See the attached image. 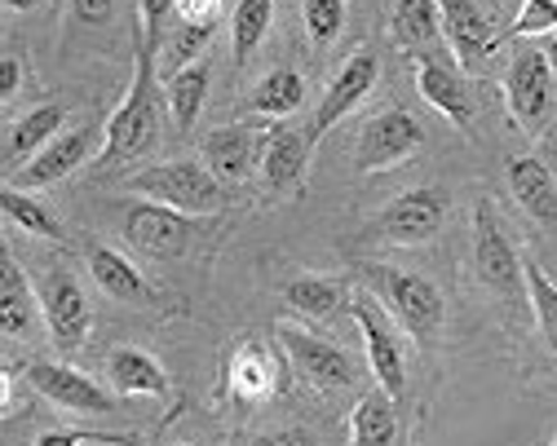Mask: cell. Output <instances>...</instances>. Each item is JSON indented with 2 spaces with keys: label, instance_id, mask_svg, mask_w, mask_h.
<instances>
[{
  "label": "cell",
  "instance_id": "cell-1",
  "mask_svg": "<svg viewBox=\"0 0 557 446\" xmlns=\"http://www.w3.org/2000/svg\"><path fill=\"white\" fill-rule=\"evenodd\" d=\"M156 58L143 40H133V85L124 94V102L107 115V141L98 169H120L137 156H147L160 141V124H164V94H160V76H156Z\"/></svg>",
  "mask_w": 557,
  "mask_h": 446
},
{
  "label": "cell",
  "instance_id": "cell-2",
  "mask_svg": "<svg viewBox=\"0 0 557 446\" xmlns=\"http://www.w3.org/2000/svg\"><path fill=\"white\" fill-rule=\"evenodd\" d=\"M359 274L372 283L385 314H394V323L403 332H411L416 345H434L438 340V332L447 323V296L430 274L398 270V265H385V261H363Z\"/></svg>",
  "mask_w": 557,
  "mask_h": 446
},
{
  "label": "cell",
  "instance_id": "cell-3",
  "mask_svg": "<svg viewBox=\"0 0 557 446\" xmlns=\"http://www.w3.org/2000/svg\"><path fill=\"white\" fill-rule=\"evenodd\" d=\"M124 190H133L137 199H156L173 212H186V216H218L226 212L231 203V190L213 177L203 160H164V164H151L143 173H133L124 182Z\"/></svg>",
  "mask_w": 557,
  "mask_h": 446
},
{
  "label": "cell",
  "instance_id": "cell-4",
  "mask_svg": "<svg viewBox=\"0 0 557 446\" xmlns=\"http://www.w3.org/2000/svg\"><path fill=\"white\" fill-rule=\"evenodd\" d=\"M447 216H451V190H443V186H411V190L394 195L368 221V235L381 239V244H398V248H421V244L443 235Z\"/></svg>",
  "mask_w": 557,
  "mask_h": 446
},
{
  "label": "cell",
  "instance_id": "cell-5",
  "mask_svg": "<svg viewBox=\"0 0 557 446\" xmlns=\"http://www.w3.org/2000/svg\"><path fill=\"white\" fill-rule=\"evenodd\" d=\"M505 107L513 115V124L531 137L548 133V124L557 120V71L548 49H518L509 71H505Z\"/></svg>",
  "mask_w": 557,
  "mask_h": 446
},
{
  "label": "cell",
  "instance_id": "cell-6",
  "mask_svg": "<svg viewBox=\"0 0 557 446\" xmlns=\"http://www.w3.org/2000/svg\"><path fill=\"white\" fill-rule=\"evenodd\" d=\"M473 274L500 301L527 296V257L518 252V244L509 239V231L500 226L496 208L486 199L473 203Z\"/></svg>",
  "mask_w": 557,
  "mask_h": 446
},
{
  "label": "cell",
  "instance_id": "cell-7",
  "mask_svg": "<svg viewBox=\"0 0 557 446\" xmlns=\"http://www.w3.org/2000/svg\"><path fill=\"white\" fill-rule=\"evenodd\" d=\"M274 340L284 345L293 371L314 385L319 394H350L359 381H363V367L355 362V354H345L341 345L323 340L319 332L310 327H297V323H274Z\"/></svg>",
  "mask_w": 557,
  "mask_h": 446
},
{
  "label": "cell",
  "instance_id": "cell-8",
  "mask_svg": "<svg viewBox=\"0 0 557 446\" xmlns=\"http://www.w3.org/2000/svg\"><path fill=\"white\" fill-rule=\"evenodd\" d=\"M350 319H355V327H359V336H363L372 381H376L394 402H403V398H407V345H403V336L394 332V323L385 319V306L376 301L372 292H355Z\"/></svg>",
  "mask_w": 557,
  "mask_h": 446
},
{
  "label": "cell",
  "instance_id": "cell-9",
  "mask_svg": "<svg viewBox=\"0 0 557 446\" xmlns=\"http://www.w3.org/2000/svg\"><path fill=\"white\" fill-rule=\"evenodd\" d=\"M36 296H40V314H45L49 340L62 354L81 349L94 332V306H89L81 278L72 270H40L36 274Z\"/></svg>",
  "mask_w": 557,
  "mask_h": 446
},
{
  "label": "cell",
  "instance_id": "cell-10",
  "mask_svg": "<svg viewBox=\"0 0 557 446\" xmlns=\"http://www.w3.org/2000/svg\"><path fill=\"white\" fill-rule=\"evenodd\" d=\"M23 376L58 411H72V416H111L120 407V394L115 389L98 385L94 376H85L81 367H66V362H53V358H27Z\"/></svg>",
  "mask_w": 557,
  "mask_h": 446
},
{
  "label": "cell",
  "instance_id": "cell-11",
  "mask_svg": "<svg viewBox=\"0 0 557 446\" xmlns=\"http://www.w3.org/2000/svg\"><path fill=\"white\" fill-rule=\"evenodd\" d=\"M421 146H425V124L416 120L411 111H403V107H385V111L368 115V124L359 133L355 169L363 177L398 169V164H407L416 151H421Z\"/></svg>",
  "mask_w": 557,
  "mask_h": 446
},
{
  "label": "cell",
  "instance_id": "cell-12",
  "mask_svg": "<svg viewBox=\"0 0 557 446\" xmlns=\"http://www.w3.org/2000/svg\"><path fill=\"white\" fill-rule=\"evenodd\" d=\"M190 216L173 212L156 199H133L120 212V239L151 261H177L190 248Z\"/></svg>",
  "mask_w": 557,
  "mask_h": 446
},
{
  "label": "cell",
  "instance_id": "cell-13",
  "mask_svg": "<svg viewBox=\"0 0 557 446\" xmlns=\"http://www.w3.org/2000/svg\"><path fill=\"white\" fill-rule=\"evenodd\" d=\"M102 141H107V124L85 120V124H76V128H66L62 137H53L32 164H23L14 177H5V186H14V190H45V186H58V182L72 177L76 169H85L94 156H102Z\"/></svg>",
  "mask_w": 557,
  "mask_h": 446
},
{
  "label": "cell",
  "instance_id": "cell-14",
  "mask_svg": "<svg viewBox=\"0 0 557 446\" xmlns=\"http://www.w3.org/2000/svg\"><path fill=\"white\" fill-rule=\"evenodd\" d=\"M288 354L284 345H270L261 336H244L235 340L231 358H226V389L239 398V402H261V398H274L288 389Z\"/></svg>",
  "mask_w": 557,
  "mask_h": 446
},
{
  "label": "cell",
  "instance_id": "cell-15",
  "mask_svg": "<svg viewBox=\"0 0 557 446\" xmlns=\"http://www.w3.org/2000/svg\"><path fill=\"white\" fill-rule=\"evenodd\" d=\"M376 85H381V58H376L372 49H355L350 58L341 62V71L332 76V85L323 89V98H319V107H314V120H310V128H306L310 141H323Z\"/></svg>",
  "mask_w": 557,
  "mask_h": 446
},
{
  "label": "cell",
  "instance_id": "cell-16",
  "mask_svg": "<svg viewBox=\"0 0 557 446\" xmlns=\"http://www.w3.org/2000/svg\"><path fill=\"white\" fill-rule=\"evenodd\" d=\"M411 76L421 98L443 111L465 137H473V120H478V102H473V85L465 80V71L456 62H447L443 53H416L411 58Z\"/></svg>",
  "mask_w": 557,
  "mask_h": 446
},
{
  "label": "cell",
  "instance_id": "cell-17",
  "mask_svg": "<svg viewBox=\"0 0 557 446\" xmlns=\"http://www.w3.org/2000/svg\"><path fill=\"white\" fill-rule=\"evenodd\" d=\"M310 151H314L310 133L288 128V124H270L261 133V169H257L261 186L278 199H297L310 177Z\"/></svg>",
  "mask_w": 557,
  "mask_h": 446
},
{
  "label": "cell",
  "instance_id": "cell-18",
  "mask_svg": "<svg viewBox=\"0 0 557 446\" xmlns=\"http://www.w3.org/2000/svg\"><path fill=\"white\" fill-rule=\"evenodd\" d=\"M438 14H443V40L451 45L460 71H482V62L505 45V32L478 0H438Z\"/></svg>",
  "mask_w": 557,
  "mask_h": 446
},
{
  "label": "cell",
  "instance_id": "cell-19",
  "mask_svg": "<svg viewBox=\"0 0 557 446\" xmlns=\"http://www.w3.org/2000/svg\"><path fill=\"white\" fill-rule=\"evenodd\" d=\"M505 177H509V195L522 208V216L544 239L557 244V173L540 156H513Z\"/></svg>",
  "mask_w": 557,
  "mask_h": 446
},
{
  "label": "cell",
  "instance_id": "cell-20",
  "mask_svg": "<svg viewBox=\"0 0 557 446\" xmlns=\"http://www.w3.org/2000/svg\"><path fill=\"white\" fill-rule=\"evenodd\" d=\"M261 133L257 124H222L203 137V164L213 169V177L235 190V186H248L252 173L261 169Z\"/></svg>",
  "mask_w": 557,
  "mask_h": 446
},
{
  "label": "cell",
  "instance_id": "cell-21",
  "mask_svg": "<svg viewBox=\"0 0 557 446\" xmlns=\"http://www.w3.org/2000/svg\"><path fill=\"white\" fill-rule=\"evenodd\" d=\"M85 265L94 274V287L120 306H137V310H156L160 292L151 287V278L137 270V261H128V252L111 248V244H89L85 248Z\"/></svg>",
  "mask_w": 557,
  "mask_h": 446
},
{
  "label": "cell",
  "instance_id": "cell-22",
  "mask_svg": "<svg viewBox=\"0 0 557 446\" xmlns=\"http://www.w3.org/2000/svg\"><path fill=\"white\" fill-rule=\"evenodd\" d=\"M0 314H5V336L10 340H32L36 327L45 323L36 278H27V270L14 261L10 244L0 248Z\"/></svg>",
  "mask_w": 557,
  "mask_h": 446
},
{
  "label": "cell",
  "instance_id": "cell-23",
  "mask_svg": "<svg viewBox=\"0 0 557 446\" xmlns=\"http://www.w3.org/2000/svg\"><path fill=\"white\" fill-rule=\"evenodd\" d=\"M62 133H66V107L62 102H40L27 115H18L5 133V177H14L23 164H32Z\"/></svg>",
  "mask_w": 557,
  "mask_h": 446
},
{
  "label": "cell",
  "instance_id": "cell-24",
  "mask_svg": "<svg viewBox=\"0 0 557 446\" xmlns=\"http://www.w3.org/2000/svg\"><path fill=\"white\" fill-rule=\"evenodd\" d=\"M107 381L120 398H169V389H173L160 358L137 345H115L107 354Z\"/></svg>",
  "mask_w": 557,
  "mask_h": 446
},
{
  "label": "cell",
  "instance_id": "cell-25",
  "mask_svg": "<svg viewBox=\"0 0 557 446\" xmlns=\"http://www.w3.org/2000/svg\"><path fill=\"white\" fill-rule=\"evenodd\" d=\"M284 301L297 314H306L310 323H327L341 310H350L355 287H350V278H341V274H297V278L284 283Z\"/></svg>",
  "mask_w": 557,
  "mask_h": 446
},
{
  "label": "cell",
  "instance_id": "cell-26",
  "mask_svg": "<svg viewBox=\"0 0 557 446\" xmlns=\"http://www.w3.org/2000/svg\"><path fill=\"white\" fill-rule=\"evenodd\" d=\"M389 40L398 49L416 53H438L443 45V14L438 0H394L389 10Z\"/></svg>",
  "mask_w": 557,
  "mask_h": 446
},
{
  "label": "cell",
  "instance_id": "cell-27",
  "mask_svg": "<svg viewBox=\"0 0 557 446\" xmlns=\"http://www.w3.org/2000/svg\"><path fill=\"white\" fill-rule=\"evenodd\" d=\"M0 212H5L10 226H18V231H27V235H36V239H45V244H58V248L72 252V235H66V221H62L53 208H45L32 190H14V186H5V190H0Z\"/></svg>",
  "mask_w": 557,
  "mask_h": 446
},
{
  "label": "cell",
  "instance_id": "cell-28",
  "mask_svg": "<svg viewBox=\"0 0 557 446\" xmlns=\"http://www.w3.org/2000/svg\"><path fill=\"white\" fill-rule=\"evenodd\" d=\"M208 85H213V66H208V58H199V62H190V66H177L173 76H169L164 102H169V115H173L177 133H190L195 120L203 115Z\"/></svg>",
  "mask_w": 557,
  "mask_h": 446
},
{
  "label": "cell",
  "instance_id": "cell-29",
  "mask_svg": "<svg viewBox=\"0 0 557 446\" xmlns=\"http://www.w3.org/2000/svg\"><path fill=\"white\" fill-rule=\"evenodd\" d=\"M306 107V76L293 66H278L270 76H261L248 94V111L261 120H288Z\"/></svg>",
  "mask_w": 557,
  "mask_h": 446
},
{
  "label": "cell",
  "instance_id": "cell-30",
  "mask_svg": "<svg viewBox=\"0 0 557 446\" xmlns=\"http://www.w3.org/2000/svg\"><path fill=\"white\" fill-rule=\"evenodd\" d=\"M398 442V402L376 385L350 411V446H394Z\"/></svg>",
  "mask_w": 557,
  "mask_h": 446
},
{
  "label": "cell",
  "instance_id": "cell-31",
  "mask_svg": "<svg viewBox=\"0 0 557 446\" xmlns=\"http://www.w3.org/2000/svg\"><path fill=\"white\" fill-rule=\"evenodd\" d=\"M274 27V0H235V14H231V53H235V66H244L261 40L270 36Z\"/></svg>",
  "mask_w": 557,
  "mask_h": 446
},
{
  "label": "cell",
  "instance_id": "cell-32",
  "mask_svg": "<svg viewBox=\"0 0 557 446\" xmlns=\"http://www.w3.org/2000/svg\"><path fill=\"white\" fill-rule=\"evenodd\" d=\"M527 301L535 310V323H540V336H544V349L557 358V283L544 274L540 261L527 257Z\"/></svg>",
  "mask_w": 557,
  "mask_h": 446
},
{
  "label": "cell",
  "instance_id": "cell-33",
  "mask_svg": "<svg viewBox=\"0 0 557 446\" xmlns=\"http://www.w3.org/2000/svg\"><path fill=\"white\" fill-rule=\"evenodd\" d=\"M345 18H350L345 0H301V27H306V40L314 45V53H323L341 40Z\"/></svg>",
  "mask_w": 557,
  "mask_h": 446
},
{
  "label": "cell",
  "instance_id": "cell-34",
  "mask_svg": "<svg viewBox=\"0 0 557 446\" xmlns=\"http://www.w3.org/2000/svg\"><path fill=\"white\" fill-rule=\"evenodd\" d=\"M557 32V0H522L518 18L505 27V40H531Z\"/></svg>",
  "mask_w": 557,
  "mask_h": 446
},
{
  "label": "cell",
  "instance_id": "cell-35",
  "mask_svg": "<svg viewBox=\"0 0 557 446\" xmlns=\"http://www.w3.org/2000/svg\"><path fill=\"white\" fill-rule=\"evenodd\" d=\"M177 0H137V18H133V40H143L151 53L164 49V18L173 14Z\"/></svg>",
  "mask_w": 557,
  "mask_h": 446
},
{
  "label": "cell",
  "instance_id": "cell-36",
  "mask_svg": "<svg viewBox=\"0 0 557 446\" xmlns=\"http://www.w3.org/2000/svg\"><path fill=\"white\" fill-rule=\"evenodd\" d=\"M36 446H143L124 433H89V429H45L36 433Z\"/></svg>",
  "mask_w": 557,
  "mask_h": 446
},
{
  "label": "cell",
  "instance_id": "cell-37",
  "mask_svg": "<svg viewBox=\"0 0 557 446\" xmlns=\"http://www.w3.org/2000/svg\"><path fill=\"white\" fill-rule=\"evenodd\" d=\"M27 89V53L18 40H5V53H0V102H14V94Z\"/></svg>",
  "mask_w": 557,
  "mask_h": 446
},
{
  "label": "cell",
  "instance_id": "cell-38",
  "mask_svg": "<svg viewBox=\"0 0 557 446\" xmlns=\"http://www.w3.org/2000/svg\"><path fill=\"white\" fill-rule=\"evenodd\" d=\"M208 40H213V27H190V23H182L177 27V36H173V62H182V66H190V62H199V53L208 49Z\"/></svg>",
  "mask_w": 557,
  "mask_h": 446
},
{
  "label": "cell",
  "instance_id": "cell-39",
  "mask_svg": "<svg viewBox=\"0 0 557 446\" xmlns=\"http://www.w3.org/2000/svg\"><path fill=\"white\" fill-rule=\"evenodd\" d=\"M173 14L177 23H190V27H218L226 14V0H177Z\"/></svg>",
  "mask_w": 557,
  "mask_h": 446
},
{
  "label": "cell",
  "instance_id": "cell-40",
  "mask_svg": "<svg viewBox=\"0 0 557 446\" xmlns=\"http://www.w3.org/2000/svg\"><path fill=\"white\" fill-rule=\"evenodd\" d=\"M120 0H72V27H107Z\"/></svg>",
  "mask_w": 557,
  "mask_h": 446
},
{
  "label": "cell",
  "instance_id": "cell-41",
  "mask_svg": "<svg viewBox=\"0 0 557 446\" xmlns=\"http://www.w3.org/2000/svg\"><path fill=\"white\" fill-rule=\"evenodd\" d=\"M252 446H323L310 429H278V433H265V437H257Z\"/></svg>",
  "mask_w": 557,
  "mask_h": 446
},
{
  "label": "cell",
  "instance_id": "cell-42",
  "mask_svg": "<svg viewBox=\"0 0 557 446\" xmlns=\"http://www.w3.org/2000/svg\"><path fill=\"white\" fill-rule=\"evenodd\" d=\"M5 10H14V14H32V10H40L45 0H0Z\"/></svg>",
  "mask_w": 557,
  "mask_h": 446
},
{
  "label": "cell",
  "instance_id": "cell-43",
  "mask_svg": "<svg viewBox=\"0 0 557 446\" xmlns=\"http://www.w3.org/2000/svg\"><path fill=\"white\" fill-rule=\"evenodd\" d=\"M226 446H239V442H226Z\"/></svg>",
  "mask_w": 557,
  "mask_h": 446
},
{
  "label": "cell",
  "instance_id": "cell-44",
  "mask_svg": "<svg viewBox=\"0 0 557 446\" xmlns=\"http://www.w3.org/2000/svg\"><path fill=\"white\" fill-rule=\"evenodd\" d=\"M553 446H557V442H553Z\"/></svg>",
  "mask_w": 557,
  "mask_h": 446
}]
</instances>
